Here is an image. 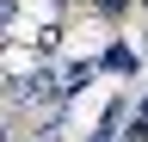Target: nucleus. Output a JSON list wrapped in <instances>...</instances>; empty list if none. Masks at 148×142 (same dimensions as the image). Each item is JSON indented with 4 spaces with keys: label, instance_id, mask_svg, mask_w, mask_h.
<instances>
[{
    "label": "nucleus",
    "instance_id": "7ed1b4c3",
    "mask_svg": "<svg viewBox=\"0 0 148 142\" xmlns=\"http://www.w3.org/2000/svg\"><path fill=\"white\" fill-rule=\"evenodd\" d=\"M92 142H117V136H105V130H99V136H92Z\"/></svg>",
    "mask_w": 148,
    "mask_h": 142
},
{
    "label": "nucleus",
    "instance_id": "20e7f679",
    "mask_svg": "<svg viewBox=\"0 0 148 142\" xmlns=\"http://www.w3.org/2000/svg\"><path fill=\"white\" fill-rule=\"evenodd\" d=\"M6 142H37V136H6Z\"/></svg>",
    "mask_w": 148,
    "mask_h": 142
},
{
    "label": "nucleus",
    "instance_id": "f03ea898",
    "mask_svg": "<svg viewBox=\"0 0 148 142\" xmlns=\"http://www.w3.org/2000/svg\"><path fill=\"white\" fill-rule=\"evenodd\" d=\"M142 136H148V93L136 99V142H142Z\"/></svg>",
    "mask_w": 148,
    "mask_h": 142
},
{
    "label": "nucleus",
    "instance_id": "f257e3e1",
    "mask_svg": "<svg viewBox=\"0 0 148 142\" xmlns=\"http://www.w3.org/2000/svg\"><path fill=\"white\" fill-rule=\"evenodd\" d=\"M62 130H68V123H62V111H49L43 123H37V142H62Z\"/></svg>",
    "mask_w": 148,
    "mask_h": 142
}]
</instances>
